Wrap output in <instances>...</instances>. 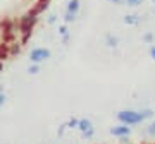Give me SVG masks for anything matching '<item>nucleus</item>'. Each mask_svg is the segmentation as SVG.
Listing matches in <instances>:
<instances>
[{
    "instance_id": "obj_1",
    "label": "nucleus",
    "mask_w": 155,
    "mask_h": 144,
    "mask_svg": "<svg viewBox=\"0 0 155 144\" xmlns=\"http://www.w3.org/2000/svg\"><path fill=\"white\" fill-rule=\"evenodd\" d=\"M155 111L152 108H143V110H121L116 113V118L119 120V124H126L129 127L138 125V124L153 118Z\"/></svg>"
},
{
    "instance_id": "obj_2",
    "label": "nucleus",
    "mask_w": 155,
    "mask_h": 144,
    "mask_svg": "<svg viewBox=\"0 0 155 144\" xmlns=\"http://www.w3.org/2000/svg\"><path fill=\"white\" fill-rule=\"evenodd\" d=\"M38 24V17H33L29 16L28 12L21 16L17 19V34H26V33H33L35 31V26Z\"/></svg>"
},
{
    "instance_id": "obj_3",
    "label": "nucleus",
    "mask_w": 155,
    "mask_h": 144,
    "mask_svg": "<svg viewBox=\"0 0 155 144\" xmlns=\"http://www.w3.org/2000/svg\"><path fill=\"white\" fill-rule=\"evenodd\" d=\"M52 57V52L48 48H43V46H36L29 52V62L31 64H41V62L48 60Z\"/></svg>"
},
{
    "instance_id": "obj_4",
    "label": "nucleus",
    "mask_w": 155,
    "mask_h": 144,
    "mask_svg": "<svg viewBox=\"0 0 155 144\" xmlns=\"http://www.w3.org/2000/svg\"><path fill=\"white\" fill-rule=\"evenodd\" d=\"M50 2H52V0H36V2H35V5L28 11V14H29V16H33V17L41 16L45 11H48Z\"/></svg>"
},
{
    "instance_id": "obj_5",
    "label": "nucleus",
    "mask_w": 155,
    "mask_h": 144,
    "mask_svg": "<svg viewBox=\"0 0 155 144\" xmlns=\"http://www.w3.org/2000/svg\"><path fill=\"white\" fill-rule=\"evenodd\" d=\"M17 21L12 17L0 19V33H17Z\"/></svg>"
},
{
    "instance_id": "obj_6",
    "label": "nucleus",
    "mask_w": 155,
    "mask_h": 144,
    "mask_svg": "<svg viewBox=\"0 0 155 144\" xmlns=\"http://www.w3.org/2000/svg\"><path fill=\"white\" fill-rule=\"evenodd\" d=\"M109 132L114 136V137H124V136H131V127L129 125H126V124H117V125H114V127H110V130Z\"/></svg>"
},
{
    "instance_id": "obj_7",
    "label": "nucleus",
    "mask_w": 155,
    "mask_h": 144,
    "mask_svg": "<svg viewBox=\"0 0 155 144\" xmlns=\"http://www.w3.org/2000/svg\"><path fill=\"white\" fill-rule=\"evenodd\" d=\"M141 21H143V17L140 16V14H136V12H133V14H126L124 19H122V22L127 24V26H140V22Z\"/></svg>"
},
{
    "instance_id": "obj_8",
    "label": "nucleus",
    "mask_w": 155,
    "mask_h": 144,
    "mask_svg": "<svg viewBox=\"0 0 155 144\" xmlns=\"http://www.w3.org/2000/svg\"><path fill=\"white\" fill-rule=\"evenodd\" d=\"M104 43H105L107 48L116 50L117 46H119V38H117V36H114L112 33H105V36H104Z\"/></svg>"
},
{
    "instance_id": "obj_9",
    "label": "nucleus",
    "mask_w": 155,
    "mask_h": 144,
    "mask_svg": "<svg viewBox=\"0 0 155 144\" xmlns=\"http://www.w3.org/2000/svg\"><path fill=\"white\" fill-rule=\"evenodd\" d=\"M90 129H95L93 127V122L90 118H79V124H78V130L79 132H86Z\"/></svg>"
},
{
    "instance_id": "obj_10",
    "label": "nucleus",
    "mask_w": 155,
    "mask_h": 144,
    "mask_svg": "<svg viewBox=\"0 0 155 144\" xmlns=\"http://www.w3.org/2000/svg\"><path fill=\"white\" fill-rule=\"evenodd\" d=\"M79 9H81V2H79V0H67L66 11L74 12V14H79Z\"/></svg>"
},
{
    "instance_id": "obj_11",
    "label": "nucleus",
    "mask_w": 155,
    "mask_h": 144,
    "mask_svg": "<svg viewBox=\"0 0 155 144\" xmlns=\"http://www.w3.org/2000/svg\"><path fill=\"white\" fill-rule=\"evenodd\" d=\"M21 52H22V45L19 41H14V43L9 45V53H11V57L21 55Z\"/></svg>"
},
{
    "instance_id": "obj_12",
    "label": "nucleus",
    "mask_w": 155,
    "mask_h": 144,
    "mask_svg": "<svg viewBox=\"0 0 155 144\" xmlns=\"http://www.w3.org/2000/svg\"><path fill=\"white\" fill-rule=\"evenodd\" d=\"M7 58H11V53H9V45L0 41V60L5 62Z\"/></svg>"
},
{
    "instance_id": "obj_13",
    "label": "nucleus",
    "mask_w": 155,
    "mask_h": 144,
    "mask_svg": "<svg viewBox=\"0 0 155 144\" xmlns=\"http://www.w3.org/2000/svg\"><path fill=\"white\" fill-rule=\"evenodd\" d=\"M0 34H2V41L7 45L17 41V33H0Z\"/></svg>"
},
{
    "instance_id": "obj_14",
    "label": "nucleus",
    "mask_w": 155,
    "mask_h": 144,
    "mask_svg": "<svg viewBox=\"0 0 155 144\" xmlns=\"http://www.w3.org/2000/svg\"><path fill=\"white\" fill-rule=\"evenodd\" d=\"M76 19H78V14H74V12H69V11L64 12V24H71V22H74Z\"/></svg>"
},
{
    "instance_id": "obj_15",
    "label": "nucleus",
    "mask_w": 155,
    "mask_h": 144,
    "mask_svg": "<svg viewBox=\"0 0 155 144\" xmlns=\"http://www.w3.org/2000/svg\"><path fill=\"white\" fill-rule=\"evenodd\" d=\"M141 39H143V43H147V45H153L155 43V34L152 33V31H147V33L141 36Z\"/></svg>"
},
{
    "instance_id": "obj_16",
    "label": "nucleus",
    "mask_w": 155,
    "mask_h": 144,
    "mask_svg": "<svg viewBox=\"0 0 155 144\" xmlns=\"http://www.w3.org/2000/svg\"><path fill=\"white\" fill-rule=\"evenodd\" d=\"M145 134L148 136V137H152V139H155V120H152V122L145 127Z\"/></svg>"
},
{
    "instance_id": "obj_17",
    "label": "nucleus",
    "mask_w": 155,
    "mask_h": 144,
    "mask_svg": "<svg viewBox=\"0 0 155 144\" xmlns=\"http://www.w3.org/2000/svg\"><path fill=\"white\" fill-rule=\"evenodd\" d=\"M95 134H97V130H95V129H90L86 132H81V139H84V141H93Z\"/></svg>"
},
{
    "instance_id": "obj_18",
    "label": "nucleus",
    "mask_w": 155,
    "mask_h": 144,
    "mask_svg": "<svg viewBox=\"0 0 155 144\" xmlns=\"http://www.w3.org/2000/svg\"><path fill=\"white\" fill-rule=\"evenodd\" d=\"M78 124H79V118L71 117V118L66 122V125H67V129H78Z\"/></svg>"
},
{
    "instance_id": "obj_19",
    "label": "nucleus",
    "mask_w": 155,
    "mask_h": 144,
    "mask_svg": "<svg viewBox=\"0 0 155 144\" xmlns=\"http://www.w3.org/2000/svg\"><path fill=\"white\" fill-rule=\"evenodd\" d=\"M40 72V64H31V65L28 67V74L29 76H36Z\"/></svg>"
},
{
    "instance_id": "obj_20",
    "label": "nucleus",
    "mask_w": 155,
    "mask_h": 144,
    "mask_svg": "<svg viewBox=\"0 0 155 144\" xmlns=\"http://www.w3.org/2000/svg\"><path fill=\"white\" fill-rule=\"evenodd\" d=\"M145 0H126V5L127 7H133V9H136V7H140L141 4H143Z\"/></svg>"
},
{
    "instance_id": "obj_21",
    "label": "nucleus",
    "mask_w": 155,
    "mask_h": 144,
    "mask_svg": "<svg viewBox=\"0 0 155 144\" xmlns=\"http://www.w3.org/2000/svg\"><path fill=\"white\" fill-rule=\"evenodd\" d=\"M31 36H33V33H26V34H22L21 39H19V43L24 46V45H28L29 43V39H31Z\"/></svg>"
},
{
    "instance_id": "obj_22",
    "label": "nucleus",
    "mask_w": 155,
    "mask_h": 144,
    "mask_svg": "<svg viewBox=\"0 0 155 144\" xmlns=\"http://www.w3.org/2000/svg\"><path fill=\"white\" fill-rule=\"evenodd\" d=\"M55 22H57V14H55V12H50L48 17H47V24L52 26V24H55Z\"/></svg>"
},
{
    "instance_id": "obj_23",
    "label": "nucleus",
    "mask_w": 155,
    "mask_h": 144,
    "mask_svg": "<svg viewBox=\"0 0 155 144\" xmlns=\"http://www.w3.org/2000/svg\"><path fill=\"white\" fill-rule=\"evenodd\" d=\"M59 34H61V36H66V34H69V28H67V24H62V26H59Z\"/></svg>"
},
{
    "instance_id": "obj_24",
    "label": "nucleus",
    "mask_w": 155,
    "mask_h": 144,
    "mask_svg": "<svg viewBox=\"0 0 155 144\" xmlns=\"http://www.w3.org/2000/svg\"><path fill=\"white\" fill-rule=\"evenodd\" d=\"M66 129H67V125H66V124H62V125H59V129H57V136H59V137H62V136H64V132H66Z\"/></svg>"
},
{
    "instance_id": "obj_25",
    "label": "nucleus",
    "mask_w": 155,
    "mask_h": 144,
    "mask_svg": "<svg viewBox=\"0 0 155 144\" xmlns=\"http://www.w3.org/2000/svg\"><path fill=\"white\" fill-rule=\"evenodd\" d=\"M148 55L152 57V60H155V43L148 45Z\"/></svg>"
},
{
    "instance_id": "obj_26",
    "label": "nucleus",
    "mask_w": 155,
    "mask_h": 144,
    "mask_svg": "<svg viewBox=\"0 0 155 144\" xmlns=\"http://www.w3.org/2000/svg\"><path fill=\"white\" fill-rule=\"evenodd\" d=\"M112 5H126V0H107Z\"/></svg>"
},
{
    "instance_id": "obj_27",
    "label": "nucleus",
    "mask_w": 155,
    "mask_h": 144,
    "mask_svg": "<svg viewBox=\"0 0 155 144\" xmlns=\"http://www.w3.org/2000/svg\"><path fill=\"white\" fill-rule=\"evenodd\" d=\"M119 142L121 144H129L131 142V139H129V136H124V137H119Z\"/></svg>"
},
{
    "instance_id": "obj_28",
    "label": "nucleus",
    "mask_w": 155,
    "mask_h": 144,
    "mask_svg": "<svg viewBox=\"0 0 155 144\" xmlns=\"http://www.w3.org/2000/svg\"><path fill=\"white\" fill-rule=\"evenodd\" d=\"M69 41H71V34H66V36H62V43H64V45H67Z\"/></svg>"
},
{
    "instance_id": "obj_29",
    "label": "nucleus",
    "mask_w": 155,
    "mask_h": 144,
    "mask_svg": "<svg viewBox=\"0 0 155 144\" xmlns=\"http://www.w3.org/2000/svg\"><path fill=\"white\" fill-rule=\"evenodd\" d=\"M5 100H7V96H5V93H0V106L5 103Z\"/></svg>"
},
{
    "instance_id": "obj_30",
    "label": "nucleus",
    "mask_w": 155,
    "mask_h": 144,
    "mask_svg": "<svg viewBox=\"0 0 155 144\" xmlns=\"http://www.w3.org/2000/svg\"><path fill=\"white\" fill-rule=\"evenodd\" d=\"M0 72H4V62L0 60Z\"/></svg>"
},
{
    "instance_id": "obj_31",
    "label": "nucleus",
    "mask_w": 155,
    "mask_h": 144,
    "mask_svg": "<svg viewBox=\"0 0 155 144\" xmlns=\"http://www.w3.org/2000/svg\"><path fill=\"white\" fill-rule=\"evenodd\" d=\"M152 4H153V5H155V0H152Z\"/></svg>"
},
{
    "instance_id": "obj_32",
    "label": "nucleus",
    "mask_w": 155,
    "mask_h": 144,
    "mask_svg": "<svg viewBox=\"0 0 155 144\" xmlns=\"http://www.w3.org/2000/svg\"><path fill=\"white\" fill-rule=\"evenodd\" d=\"M0 93H2V86H0Z\"/></svg>"
},
{
    "instance_id": "obj_33",
    "label": "nucleus",
    "mask_w": 155,
    "mask_h": 144,
    "mask_svg": "<svg viewBox=\"0 0 155 144\" xmlns=\"http://www.w3.org/2000/svg\"><path fill=\"white\" fill-rule=\"evenodd\" d=\"M153 12H155V5H153Z\"/></svg>"
},
{
    "instance_id": "obj_34",
    "label": "nucleus",
    "mask_w": 155,
    "mask_h": 144,
    "mask_svg": "<svg viewBox=\"0 0 155 144\" xmlns=\"http://www.w3.org/2000/svg\"><path fill=\"white\" fill-rule=\"evenodd\" d=\"M153 144H155V142H153Z\"/></svg>"
}]
</instances>
